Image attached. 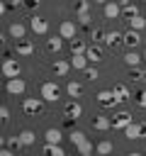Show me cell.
Listing matches in <instances>:
<instances>
[{
  "label": "cell",
  "instance_id": "20",
  "mask_svg": "<svg viewBox=\"0 0 146 156\" xmlns=\"http://www.w3.org/2000/svg\"><path fill=\"white\" fill-rule=\"evenodd\" d=\"M61 46H63V37H51V39H46V51L58 54V51H61Z\"/></svg>",
  "mask_w": 146,
  "mask_h": 156
},
{
  "label": "cell",
  "instance_id": "9",
  "mask_svg": "<svg viewBox=\"0 0 146 156\" xmlns=\"http://www.w3.org/2000/svg\"><path fill=\"white\" fill-rule=\"evenodd\" d=\"M29 29L34 34H46L49 32V22L44 17H39V15H34V17H29Z\"/></svg>",
  "mask_w": 146,
  "mask_h": 156
},
{
  "label": "cell",
  "instance_id": "21",
  "mask_svg": "<svg viewBox=\"0 0 146 156\" xmlns=\"http://www.w3.org/2000/svg\"><path fill=\"white\" fill-rule=\"evenodd\" d=\"M44 139H46V144H61V129H56V127H51V129H46V134H44Z\"/></svg>",
  "mask_w": 146,
  "mask_h": 156
},
{
  "label": "cell",
  "instance_id": "25",
  "mask_svg": "<svg viewBox=\"0 0 146 156\" xmlns=\"http://www.w3.org/2000/svg\"><path fill=\"white\" fill-rule=\"evenodd\" d=\"M44 156H66L61 144H44Z\"/></svg>",
  "mask_w": 146,
  "mask_h": 156
},
{
  "label": "cell",
  "instance_id": "1",
  "mask_svg": "<svg viewBox=\"0 0 146 156\" xmlns=\"http://www.w3.org/2000/svg\"><path fill=\"white\" fill-rule=\"evenodd\" d=\"M68 139H71V144L78 149V156H92V141H90L80 129H71Z\"/></svg>",
  "mask_w": 146,
  "mask_h": 156
},
{
  "label": "cell",
  "instance_id": "28",
  "mask_svg": "<svg viewBox=\"0 0 146 156\" xmlns=\"http://www.w3.org/2000/svg\"><path fill=\"white\" fill-rule=\"evenodd\" d=\"M17 136H19V141H22V146H32V144H34V139H36L32 129H22Z\"/></svg>",
  "mask_w": 146,
  "mask_h": 156
},
{
  "label": "cell",
  "instance_id": "45",
  "mask_svg": "<svg viewBox=\"0 0 146 156\" xmlns=\"http://www.w3.org/2000/svg\"><path fill=\"white\" fill-rule=\"evenodd\" d=\"M144 17H146V15H144Z\"/></svg>",
  "mask_w": 146,
  "mask_h": 156
},
{
  "label": "cell",
  "instance_id": "15",
  "mask_svg": "<svg viewBox=\"0 0 146 156\" xmlns=\"http://www.w3.org/2000/svg\"><path fill=\"white\" fill-rule=\"evenodd\" d=\"M85 56H88V61H90V63H97V61H102V49H100V44H88V51H85Z\"/></svg>",
  "mask_w": 146,
  "mask_h": 156
},
{
  "label": "cell",
  "instance_id": "7",
  "mask_svg": "<svg viewBox=\"0 0 146 156\" xmlns=\"http://www.w3.org/2000/svg\"><path fill=\"white\" fill-rule=\"evenodd\" d=\"M41 98H24L22 100V110L27 112V115H39L41 112Z\"/></svg>",
  "mask_w": 146,
  "mask_h": 156
},
{
  "label": "cell",
  "instance_id": "12",
  "mask_svg": "<svg viewBox=\"0 0 146 156\" xmlns=\"http://www.w3.org/2000/svg\"><path fill=\"white\" fill-rule=\"evenodd\" d=\"M15 54H19V56H32V54H34V41L19 39V41L15 44Z\"/></svg>",
  "mask_w": 146,
  "mask_h": 156
},
{
  "label": "cell",
  "instance_id": "5",
  "mask_svg": "<svg viewBox=\"0 0 146 156\" xmlns=\"http://www.w3.org/2000/svg\"><path fill=\"white\" fill-rule=\"evenodd\" d=\"M2 76L5 78H19V63H17V58H5L2 61Z\"/></svg>",
  "mask_w": 146,
  "mask_h": 156
},
{
  "label": "cell",
  "instance_id": "30",
  "mask_svg": "<svg viewBox=\"0 0 146 156\" xmlns=\"http://www.w3.org/2000/svg\"><path fill=\"white\" fill-rule=\"evenodd\" d=\"M90 15V0H75V17Z\"/></svg>",
  "mask_w": 146,
  "mask_h": 156
},
{
  "label": "cell",
  "instance_id": "2",
  "mask_svg": "<svg viewBox=\"0 0 146 156\" xmlns=\"http://www.w3.org/2000/svg\"><path fill=\"white\" fill-rule=\"evenodd\" d=\"M41 100L44 102H56L58 98H61V88L54 83V80H46V83H41Z\"/></svg>",
  "mask_w": 146,
  "mask_h": 156
},
{
  "label": "cell",
  "instance_id": "19",
  "mask_svg": "<svg viewBox=\"0 0 146 156\" xmlns=\"http://www.w3.org/2000/svg\"><path fill=\"white\" fill-rule=\"evenodd\" d=\"M139 41H141V37H139V32H136V29H129V32H124V44H127L129 49H134Z\"/></svg>",
  "mask_w": 146,
  "mask_h": 156
},
{
  "label": "cell",
  "instance_id": "34",
  "mask_svg": "<svg viewBox=\"0 0 146 156\" xmlns=\"http://www.w3.org/2000/svg\"><path fill=\"white\" fill-rule=\"evenodd\" d=\"M136 105H139V107H144V110H146V90H141V93H139V95H136Z\"/></svg>",
  "mask_w": 146,
  "mask_h": 156
},
{
  "label": "cell",
  "instance_id": "31",
  "mask_svg": "<svg viewBox=\"0 0 146 156\" xmlns=\"http://www.w3.org/2000/svg\"><path fill=\"white\" fill-rule=\"evenodd\" d=\"M129 24H131V29H136V32H141V29L146 27V17H141V15H136V17H131V20H129Z\"/></svg>",
  "mask_w": 146,
  "mask_h": 156
},
{
  "label": "cell",
  "instance_id": "13",
  "mask_svg": "<svg viewBox=\"0 0 146 156\" xmlns=\"http://www.w3.org/2000/svg\"><path fill=\"white\" fill-rule=\"evenodd\" d=\"M68 61H71V68H75V71H85V68H88V63H90L85 54H71V58H68Z\"/></svg>",
  "mask_w": 146,
  "mask_h": 156
},
{
  "label": "cell",
  "instance_id": "18",
  "mask_svg": "<svg viewBox=\"0 0 146 156\" xmlns=\"http://www.w3.org/2000/svg\"><path fill=\"white\" fill-rule=\"evenodd\" d=\"M92 127H95L97 132H107V129H112V119L105 117V115H97L95 122H92Z\"/></svg>",
  "mask_w": 146,
  "mask_h": 156
},
{
  "label": "cell",
  "instance_id": "6",
  "mask_svg": "<svg viewBox=\"0 0 146 156\" xmlns=\"http://www.w3.org/2000/svg\"><path fill=\"white\" fill-rule=\"evenodd\" d=\"M5 90H7L10 95H22V93L27 90V83H24L22 78H7V83H5Z\"/></svg>",
  "mask_w": 146,
  "mask_h": 156
},
{
  "label": "cell",
  "instance_id": "3",
  "mask_svg": "<svg viewBox=\"0 0 146 156\" xmlns=\"http://www.w3.org/2000/svg\"><path fill=\"white\" fill-rule=\"evenodd\" d=\"M124 136H127V139H144V136H146V119H144V122H131V124L124 129Z\"/></svg>",
  "mask_w": 146,
  "mask_h": 156
},
{
  "label": "cell",
  "instance_id": "24",
  "mask_svg": "<svg viewBox=\"0 0 146 156\" xmlns=\"http://www.w3.org/2000/svg\"><path fill=\"white\" fill-rule=\"evenodd\" d=\"M112 149H114V146H112V141H109V139H102V141L95 146L97 156H109V154H112Z\"/></svg>",
  "mask_w": 146,
  "mask_h": 156
},
{
  "label": "cell",
  "instance_id": "41",
  "mask_svg": "<svg viewBox=\"0 0 146 156\" xmlns=\"http://www.w3.org/2000/svg\"><path fill=\"white\" fill-rule=\"evenodd\" d=\"M10 2H12V5H19V2H24V0H10Z\"/></svg>",
  "mask_w": 146,
  "mask_h": 156
},
{
  "label": "cell",
  "instance_id": "17",
  "mask_svg": "<svg viewBox=\"0 0 146 156\" xmlns=\"http://www.w3.org/2000/svg\"><path fill=\"white\" fill-rule=\"evenodd\" d=\"M107 46H117V44H124V34L122 32H105V39H102Z\"/></svg>",
  "mask_w": 146,
  "mask_h": 156
},
{
  "label": "cell",
  "instance_id": "44",
  "mask_svg": "<svg viewBox=\"0 0 146 156\" xmlns=\"http://www.w3.org/2000/svg\"><path fill=\"white\" fill-rule=\"evenodd\" d=\"M109 156H112V154H109Z\"/></svg>",
  "mask_w": 146,
  "mask_h": 156
},
{
  "label": "cell",
  "instance_id": "43",
  "mask_svg": "<svg viewBox=\"0 0 146 156\" xmlns=\"http://www.w3.org/2000/svg\"><path fill=\"white\" fill-rule=\"evenodd\" d=\"M144 61H146V49H144Z\"/></svg>",
  "mask_w": 146,
  "mask_h": 156
},
{
  "label": "cell",
  "instance_id": "14",
  "mask_svg": "<svg viewBox=\"0 0 146 156\" xmlns=\"http://www.w3.org/2000/svg\"><path fill=\"white\" fill-rule=\"evenodd\" d=\"M119 15H122V5H119L117 0H109V2L105 5V17H107V20H117Z\"/></svg>",
  "mask_w": 146,
  "mask_h": 156
},
{
  "label": "cell",
  "instance_id": "35",
  "mask_svg": "<svg viewBox=\"0 0 146 156\" xmlns=\"http://www.w3.org/2000/svg\"><path fill=\"white\" fill-rule=\"evenodd\" d=\"M0 119H2V122H7V119H10V110H7L5 105L0 107Z\"/></svg>",
  "mask_w": 146,
  "mask_h": 156
},
{
  "label": "cell",
  "instance_id": "38",
  "mask_svg": "<svg viewBox=\"0 0 146 156\" xmlns=\"http://www.w3.org/2000/svg\"><path fill=\"white\" fill-rule=\"evenodd\" d=\"M117 2H119V5H122V7H127V5H129V2H131V0H117Z\"/></svg>",
  "mask_w": 146,
  "mask_h": 156
},
{
  "label": "cell",
  "instance_id": "10",
  "mask_svg": "<svg viewBox=\"0 0 146 156\" xmlns=\"http://www.w3.org/2000/svg\"><path fill=\"white\" fill-rule=\"evenodd\" d=\"M63 115H66V119H78L80 115H83V107H80V102L78 100H71V102H66V107H63Z\"/></svg>",
  "mask_w": 146,
  "mask_h": 156
},
{
  "label": "cell",
  "instance_id": "11",
  "mask_svg": "<svg viewBox=\"0 0 146 156\" xmlns=\"http://www.w3.org/2000/svg\"><path fill=\"white\" fill-rule=\"evenodd\" d=\"M97 102H100L102 107H114L119 100H117L114 90H100V93H97Z\"/></svg>",
  "mask_w": 146,
  "mask_h": 156
},
{
  "label": "cell",
  "instance_id": "22",
  "mask_svg": "<svg viewBox=\"0 0 146 156\" xmlns=\"http://www.w3.org/2000/svg\"><path fill=\"white\" fill-rule=\"evenodd\" d=\"M71 71V61H54V76H66Z\"/></svg>",
  "mask_w": 146,
  "mask_h": 156
},
{
  "label": "cell",
  "instance_id": "37",
  "mask_svg": "<svg viewBox=\"0 0 146 156\" xmlns=\"http://www.w3.org/2000/svg\"><path fill=\"white\" fill-rule=\"evenodd\" d=\"M0 156H17V154H15V151H10V149H2V151H0Z\"/></svg>",
  "mask_w": 146,
  "mask_h": 156
},
{
  "label": "cell",
  "instance_id": "16",
  "mask_svg": "<svg viewBox=\"0 0 146 156\" xmlns=\"http://www.w3.org/2000/svg\"><path fill=\"white\" fill-rule=\"evenodd\" d=\"M7 34L12 37V39H24V34H27V29H24V24H19V22H12L10 27H7Z\"/></svg>",
  "mask_w": 146,
  "mask_h": 156
},
{
  "label": "cell",
  "instance_id": "42",
  "mask_svg": "<svg viewBox=\"0 0 146 156\" xmlns=\"http://www.w3.org/2000/svg\"><path fill=\"white\" fill-rule=\"evenodd\" d=\"M141 80H146V71H141Z\"/></svg>",
  "mask_w": 146,
  "mask_h": 156
},
{
  "label": "cell",
  "instance_id": "4",
  "mask_svg": "<svg viewBox=\"0 0 146 156\" xmlns=\"http://www.w3.org/2000/svg\"><path fill=\"white\" fill-rule=\"evenodd\" d=\"M75 32H78V24L73 20H63L58 27V37H63V39H75Z\"/></svg>",
  "mask_w": 146,
  "mask_h": 156
},
{
  "label": "cell",
  "instance_id": "40",
  "mask_svg": "<svg viewBox=\"0 0 146 156\" xmlns=\"http://www.w3.org/2000/svg\"><path fill=\"white\" fill-rule=\"evenodd\" d=\"M127 156H144V154H139V151H131V154H127Z\"/></svg>",
  "mask_w": 146,
  "mask_h": 156
},
{
  "label": "cell",
  "instance_id": "32",
  "mask_svg": "<svg viewBox=\"0 0 146 156\" xmlns=\"http://www.w3.org/2000/svg\"><path fill=\"white\" fill-rule=\"evenodd\" d=\"M122 15L131 20V17H136V15H139V10H136V5H127V7H122Z\"/></svg>",
  "mask_w": 146,
  "mask_h": 156
},
{
  "label": "cell",
  "instance_id": "23",
  "mask_svg": "<svg viewBox=\"0 0 146 156\" xmlns=\"http://www.w3.org/2000/svg\"><path fill=\"white\" fill-rule=\"evenodd\" d=\"M66 93L75 100V98H80V93H83V85L78 83V80H68V85H66Z\"/></svg>",
  "mask_w": 146,
  "mask_h": 156
},
{
  "label": "cell",
  "instance_id": "29",
  "mask_svg": "<svg viewBox=\"0 0 146 156\" xmlns=\"http://www.w3.org/2000/svg\"><path fill=\"white\" fill-rule=\"evenodd\" d=\"M88 51V44L83 39H71V54H85Z\"/></svg>",
  "mask_w": 146,
  "mask_h": 156
},
{
  "label": "cell",
  "instance_id": "27",
  "mask_svg": "<svg viewBox=\"0 0 146 156\" xmlns=\"http://www.w3.org/2000/svg\"><path fill=\"white\" fill-rule=\"evenodd\" d=\"M112 90H114V95H117V100H119V102H122V100H129V98H131V95H129V88H127L124 83H117V85H114Z\"/></svg>",
  "mask_w": 146,
  "mask_h": 156
},
{
  "label": "cell",
  "instance_id": "39",
  "mask_svg": "<svg viewBox=\"0 0 146 156\" xmlns=\"http://www.w3.org/2000/svg\"><path fill=\"white\" fill-rule=\"evenodd\" d=\"M92 2H97V5H102V7H105V5L109 2V0H92Z\"/></svg>",
  "mask_w": 146,
  "mask_h": 156
},
{
  "label": "cell",
  "instance_id": "33",
  "mask_svg": "<svg viewBox=\"0 0 146 156\" xmlns=\"http://www.w3.org/2000/svg\"><path fill=\"white\" fill-rule=\"evenodd\" d=\"M85 78H88V80H97V78H100L97 68H95V66H88V68H85Z\"/></svg>",
  "mask_w": 146,
  "mask_h": 156
},
{
  "label": "cell",
  "instance_id": "36",
  "mask_svg": "<svg viewBox=\"0 0 146 156\" xmlns=\"http://www.w3.org/2000/svg\"><path fill=\"white\" fill-rule=\"evenodd\" d=\"M22 5H24V7H29V10H36V7H39V0H24Z\"/></svg>",
  "mask_w": 146,
  "mask_h": 156
},
{
  "label": "cell",
  "instance_id": "8",
  "mask_svg": "<svg viewBox=\"0 0 146 156\" xmlns=\"http://www.w3.org/2000/svg\"><path fill=\"white\" fill-rule=\"evenodd\" d=\"M134 119H131V112H117L114 117H112V129H127L129 124H131Z\"/></svg>",
  "mask_w": 146,
  "mask_h": 156
},
{
  "label": "cell",
  "instance_id": "26",
  "mask_svg": "<svg viewBox=\"0 0 146 156\" xmlns=\"http://www.w3.org/2000/svg\"><path fill=\"white\" fill-rule=\"evenodd\" d=\"M141 58H144V56H139L136 51H127V54H124V63H127L129 68H136Z\"/></svg>",
  "mask_w": 146,
  "mask_h": 156
}]
</instances>
